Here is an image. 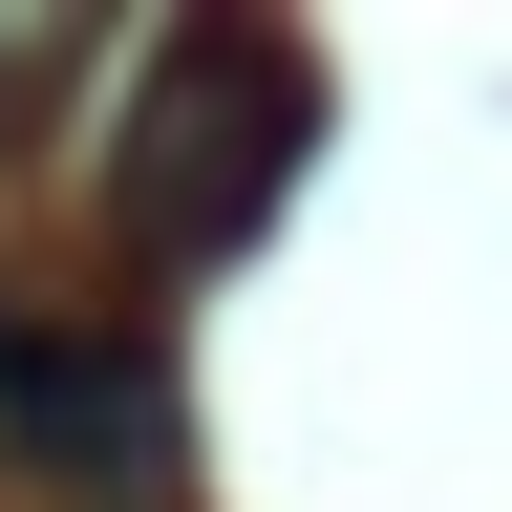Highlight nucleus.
Returning <instances> with one entry per match:
<instances>
[{
	"label": "nucleus",
	"mask_w": 512,
	"mask_h": 512,
	"mask_svg": "<svg viewBox=\"0 0 512 512\" xmlns=\"http://www.w3.org/2000/svg\"><path fill=\"white\" fill-rule=\"evenodd\" d=\"M0 448H22L43 491H86V512H171V470H192V406H171V363H150V342H64V320H0Z\"/></svg>",
	"instance_id": "nucleus-2"
},
{
	"label": "nucleus",
	"mask_w": 512,
	"mask_h": 512,
	"mask_svg": "<svg viewBox=\"0 0 512 512\" xmlns=\"http://www.w3.org/2000/svg\"><path fill=\"white\" fill-rule=\"evenodd\" d=\"M299 150H320V64L278 22H171L150 107H128V150H107V235L150 256V278H192V256H235L299 192Z\"/></svg>",
	"instance_id": "nucleus-1"
},
{
	"label": "nucleus",
	"mask_w": 512,
	"mask_h": 512,
	"mask_svg": "<svg viewBox=\"0 0 512 512\" xmlns=\"http://www.w3.org/2000/svg\"><path fill=\"white\" fill-rule=\"evenodd\" d=\"M86 64V22H0V128H43V86Z\"/></svg>",
	"instance_id": "nucleus-3"
}]
</instances>
